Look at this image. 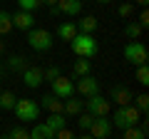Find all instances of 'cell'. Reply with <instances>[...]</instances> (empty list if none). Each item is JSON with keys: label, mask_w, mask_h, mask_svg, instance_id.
Wrapping results in <instances>:
<instances>
[{"label": "cell", "mask_w": 149, "mask_h": 139, "mask_svg": "<svg viewBox=\"0 0 149 139\" xmlns=\"http://www.w3.org/2000/svg\"><path fill=\"white\" fill-rule=\"evenodd\" d=\"M70 47H72L74 57H82V60H92L100 50V42L95 40L92 32H77L72 40H70Z\"/></svg>", "instance_id": "cell-1"}, {"label": "cell", "mask_w": 149, "mask_h": 139, "mask_svg": "<svg viewBox=\"0 0 149 139\" xmlns=\"http://www.w3.org/2000/svg\"><path fill=\"white\" fill-rule=\"evenodd\" d=\"M142 119V112H139L134 104H124V107H117L114 109V117L109 119L114 129H127V127H134V124Z\"/></svg>", "instance_id": "cell-2"}, {"label": "cell", "mask_w": 149, "mask_h": 139, "mask_svg": "<svg viewBox=\"0 0 149 139\" xmlns=\"http://www.w3.org/2000/svg\"><path fill=\"white\" fill-rule=\"evenodd\" d=\"M27 45L35 52H47L55 45V35L45 27H32V30H27Z\"/></svg>", "instance_id": "cell-3"}, {"label": "cell", "mask_w": 149, "mask_h": 139, "mask_svg": "<svg viewBox=\"0 0 149 139\" xmlns=\"http://www.w3.org/2000/svg\"><path fill=\"white\" fill-rule=\"evenodd\" d=\"M13 112H15V117L20 119L22 124L27 122H35V119H40V104H37L35 99H27V97H17L15 99V107H13Z\"/></svg>", "instance_id": "cell-4"}, {"label": "cell", "mask_w": 149, "mask_h": 139, "mask_svg": "<svg viewBox=\"0 0 149 139\" xmlns=\"http://www.w3.org/2000/svg\"><path fill=\"white\" fill-rule=\"evenodd\" d=\"M122 55H124V60H127V62L132 65V67L147 65V60H149V52H147V47H144V42H139V40H129V42L124 45Z\"/></svg>", "instance_id": "cell-5"}, {"label": "cell", "mask_w": 149, "mask_h": 139, "mask_svg": "<svg viewBox=\"0 0 149 139\" xmlns=\"http://www.w3.org/2000/svg\"><path fill=\"white\" fill-rule=\"evenodd\" d=\"M85 112H90L92 117H109V112H112V102L97 92V95L87 97V102H85Z\"/></svg>", "instance_id": "cell-6"}, {"label": "cell", "mask_w": 149, "mask_h": 139, "mask_svg": "<svg viewBox=\"0 0 149 139\" xmlns=\"http://www.w3.org/2000/svg\"><path fill=\"white\" fill-rule=\"evenodd\" d=\"M50 87H52V95L60 97V99H70V97H74V80H72V77H62V75H60L57 80L50 82Z\"/></svg>", "instance_id": "cell-7"}, {"label": "cell", "mask_w": 149, "mask_h": 139, "mask_svg": "<svg viewBox=\"0 0 149 139\" xmlns=\"http://www.w3.org/2000/svg\"><path fill=\"white\" fill-rule=\"evenodd\" d=\"M87 132H90L95 139H109V134L114 132V127H112L109 117H95Z\"/></svg>", "instance_id": "cell-8"}, {"label": "cell", "mask_w": 149, "mask_h": 139, "mask_svg": "<svg viewBox=\"0 0 149 139\" xmlns=\"http://www.w3.org/2000/svg\"><path fill=\"white\" fill-rule=\"evenodd\" d=\"M74 92H80L82 97H92L100 92V80L95 75H85V77H77V85H74Z\"/></svg>", "instance_id": "cell-9"}, {"label": "cell", "mask_w": 149, "mask_h": 139, "mask_svg": "<svg viewBox=\"0 0 149 139\" xmlns=\"http://www.w3.org/2000/svg\"><path fill=\"white\" fill-rule=\"evenodd\" d=\"M20 77H22V85H25L27 90H37V87L45 82V77H42V67H32V65H27V67L22 70Z\"/></svg>", "instance_id": "cell-10"}, {"label": "cell", "mask_w": 149, "mask_h": 139, "mask_svg": "<svg viewBox=\"0 0 149 139\" xmlns=\"http://www.w3.org/2000/svg\"><path fill=\"white\" fill-rule=\"evenodd\" d=\"M107 99H109V102H114L117 107H124V104H132L134 95H132V90H129L127 85H112L109 97H107Z\"/></svg>", "instance_id": "cell-11"}, {"label": "cell", "mask_w": 149, "mask_h": 139, "mask_svg": "<svg viewBox=\"0 0 149 139\" xmlns=\"http://www.w3.org/2000/svg\"><path fill=\"white\" fill-rule=\"evenodd\" d=\"M13 15V27L17 30H32L35 27V13H27V10H17V13H10Z\"/></svg>", "instance_id": "cell-12"}, {"label": "cell", "mask_w": 149, "mask_h": 139, "mask_svg": "<svg viewBox=\"0 0 149 139\" xmlns=\"http://www.w3.org/2000/svg\"><path fill=\"white\" fill-rule=\"evenodd\" d=\"M57 8H60V15L74 17L82 13V0H57Z\"/></svg>", "instance_id": "cell-13"}, {"label": "cell", "mask_w": 149, "mask_h": 139, "mask_svg": "<svg viewBox=\"0 0 149 139\" xmlns=\"http://www.w3.org/2000/svg\"><path fill=\"white\" fill-rule=\"evenodd\" d=\"M55 32H57V40H65V42H70V40L77 35V25H74L72 20H62V22L57 25V30H55Z\"/></svg>", "instance_id": "cell-14"}, {"label": "cell", "mask_w": 149, "mask_h": 139, "mask_svg": "<svg viewBox=\"0 0 149 139\" xmlns=\"http://www.w3.org/2000/svg\"><path fill=\"white\" fill-rule=\"evenodd\" d=\"M27 132H30V139H55V132L45 122H32V129Z\"/></svg>", "instance_id": "cell-15"}, {"label": "cell", "mask_w": 149, "mask_h": 139, "mask_svg": "<svg viewBox=\"0 0 149 139\" xmlns=\"http://www.w3.org/2000/svg\"><path fill=\"white\" fill-rule=\"evenodd\" d=\"M37 104H40V109H47V112H62V99L55 97L52 92L50 95H42Z\"/></svg>", "instance_id": "cell-16"}, {"label": "cell", "mask_w": 149, "mask_h": 139, "mask_svg": "<svg viewBox=\"0 0 149 139\" xmlns=\"http://www.w3.org/2000/svg\"><path fill=\"white\" fill-rule=\"evenodd\" d=\"M85 75H92V60H82L77 57L72 65V80H77V77H85Z\"/></svg>", "instance_id": "cell-17"}, {"label": "cell", "mask_w": 149, "mask_h": 139, "mask_svg": "<svg viewBox=\"0 0 149 139\" xmlns=\"http://www.w3.org/2000/svg\"><path fill=\"white\" fill-rule=\"evenodd\" d=\"M45 124H47L52 132H60V129L67 127V117H65L62 112H50V114H47V119H45Z\"/></svg>", "instance_id": "cell-18"}, {"label": "cell", "mask_w": 149, "mask_h": 139, "mask_svg": "<svg viewBox=\"0 0 149 139\" xmlns=\"http://www.w3.org/2000/svg\"><path fill=\"white\" fill-rule=\"evenodd\" d=\"M97 27H100V20H97L95 15H85V17L77 20V32H92V35H95Z\"/></svg>", "instance_id": "cell-19"}, {"label": "cell", "mask_w": 149, "mask_h": 139, "mask_svg": "<svg viewBox=\"0 0 149 139\" xmlns=\"http://www.w3.org/2000/svg\"><path fill=\"white\" fill-rule=\"evenodd\" d=\"M82 109H85V104L80 99H72V97L70 99H62V114L65 117H77Z\"/></svg>", "instance_id": "cell-20"}, {"label": "cell", "mask_w": 149, "mask_h": 139, "mask_svg": "<svg viewBox=\"0 0 149 139\" xmlns=\"http://www.w3.org/2000/svg\"><path fill=\"white\" fill-rule=\"evenodd\" d=\"M27 67V57L25 55H10L5 62V70H10V72H22V70Z\"/></svg>", "instance_id": "cell-21"}, {"label": "cell", "mask_w": 149, "mask_h": 139, "mask_svg": "<svg viewBox=\"0 0 149 139\" xmlns=\"http://www.w3.org/2000/svg\"><path fill=\"white\" fill-rule=\"evenodd\" d=\"M142 32H144V27L139 25L137 20H129L127 25H124V38H127V40H139V38H142Z\"/></svg>", "instance_id": "cell-22"}, {"label": "cell", "mask_w": 149, "mask_h": 139, "mask_svg": "<svg viewBox=\"0 0 149 139\" xmlns=\"http://www.w3.org/2000/svg\"><path fill=\"white\" fill-rule=\"evenodd\" d=\"M15 92H10V90H3L0 92V109L3 112H13V107H15Z\"/></svg>", "instance_id": "cell-23"}, {"label": "cell", "mask_w": 149, "mask_h": 139, "mask_svg": "<svg viewBox=\"0 0 149 139\" xmlns=\"http://www.w3.org/2000/svg\"><path fill=\"white\" fill-rule=\"evenodd\" d=\"M13 32V15L8 10H0V38H8Z\"/></svg>", "instance_id": "cell-24"}, {"label": "cell", "mask_w": 149, "mask_h": 139, "mask_svg": "<svg viewBox=\"0 0 149 139\" xmlns=\"http://www.w3.org/2000/svg\"><path fill=\"white\" fill-rule=\"evenodd\" d=\"M132 104H134V107L139 109V112H142V117H144V114H147V109H149V95H147V92L137 95V97L132 99Z\"/></svg>", "instance_id": "cell-25"}, {"label": "cell", "mask_w": 149, "mask_h": 139, "mask_svg": "<svg viewBox=\"0 0 149 139\" xmlns=\"http://www.w3.org/2000/svg\"><path fill=\"white\" fill-rule=\"evenodd\" d=\"M122 139H147V134L142 132V129L134 124V127H127V129H122Z\"/></svg>", "instance_id": "cell-26"}, {"label": "cell", "mask_w": 149, "mask_h": 139, "mask_svg": "<svg viewBox=\"0 0 149 139\" xmlns=\"http://www.w3.org/2000/svg\"><path fill=\"white\" fill-rule=\"evenodd\" d=\"M134 80H137L142 87L149 85V67H147V65H139V67H137V72H134Z\"/></svg>", "instance_id": "cell-27"}, {"label": "cell", "mask_w": 149, "mask_h": 139, "mask_svg": "<svg viewBox=\"0 0 149 139\" xmlns=\"http://www.w3.org/2000/svg\"><path fill=\"white\" fill-rule=\"evenodd\" d=\"M74 119H77V127H80L82 132H87V129H90V124H92V119H95V117H92L90 112H85V109H82V112L77 114Z\"/></svg>", "instance_id": "cell-28"}, {"label": "cell", "mask_w": 149, "mask_h": 139, "mask_svg": "<svg viewBox=\"0 0 149 139\" xmlns=\"http://www.w3.org/2000/svg\"><path fill=\"white\" fill-rule=\"evenodd\" d=\"M15 3H17V8H20V10H27V13H35L37 8L42 5L40 0H15Z\"/></svg>", "instance_id": "cell-29"}, {"label": "cell", "mask_w": 149, "mask_h": 139, "mask_svg": "<svg viewBox=\"0 0 149 139\" xmlns=\"http://www.w3.org/2000/svg\"><path fill=\"white\" fill-rule=\"evenodd\" d=\"M117 13H119L122 20H129V17L134 15V3H122V5L117 8Z\"/></svg>", "instance_id": "cell-30"}, {"label": "cell", "mask_w": 149, "mask_h": 139, "mask_svg": "<svg viewBox=\"0 0 149 139\" xmlns=\"http://www.w3.org/2000/svg\"><path fill=\"white\" fill-rule=\"evenodd\" d=\"M60 75H62V70H60L57 65H52V67L42 70V77H45V82H52V80H57Z\"/></svg>", "instance_id": "cell-31"}, {"label": "cell", "mask_w": 149, "mask_h": 139, "mask_svg": "<svg viewBox=\"0 0 149 139\" xmlns=\"http://www.w3.org/2000/svg\"><path fill=\"white\" fill-rule=\"evenodd\" d=\"M8 137H10V139H30V132H27L25 127H20V124H17V127L10 129V134H8Z\"/></svg>", "instance_id": "cell-32"}, {"label": "cell", "mask_w": 149, "mask_h": 139, "mask_svg": "<svg viewBox=\"0 0 149 139\" xmlns=\"http://www.w3.org/2000/svg\"><path fill=\"white\" fill-rule=\"evenodd\" d=\"M137 22H139L142 27H149V10H147V8H142V13H139Z\"/></svg>", "instance_id": "cell-33"}, {"label": "cell", "mask_w": 149, "mask_h": 139, "mask_svg": "<svg viewBox=\"0 0 149 139\" xmlns=\"http://www.w3.org/2000/svg\"><path fill=\"white\" fill-rule=\"evenodd\" d=\"M55 139H74V132H70L67 127L60 129V132H55Z\"/></svg>", "instance_id": "cell-34"}, {"label": "cell", "mask_w": 149, "mask_h": 139, "mask_svg": "<svg viewBox=\"0 0 149 139\" xmlns=\"http://www.w3.org/2000/svg\"><path fill=\"white\" fill-rule=\"evenodd\" d=\"M129 3H134V5H139V8H147L149 5V0H129Z\"/></svg>", "instance_id": "cell-35"}, {"label": "cell", "mask_w": 149, "mask_h": 139, "mask_svg": "<svg viewBox=\"0 0 149 139\" xmlns=\"http://www.w3.org/2000/svg\"><path fill=\"white\" fill-rule=\"evenodd\" d=\"M74 139H95V137H92V134H90V132H82V134H80V137H74Z\"/></svg>", "instance_id": "cell-36"}, {"label": "cell", "mask_w": 149, "mask_h": 139, "mask_svg": "<svg viewBox=\"0 0 149 139\" xmlns=\"http://www.w3.org/2000/svg\"><path fill=\"white\" fill-rule=\"evenodd\" d=\"M42 5H47V8H52V5H57V0H40Z\"/></svg>", "instance_id": "cell-37"}, {"label": "cell", "mask_w": 149, "mask_h": 139, "mask_svg": "<svg viewBox=\"0 0 149 139\" xmlns=\"http://www.w3.org/2000/svg\"><path fill=\"white\" fill-rule=\"evenodd\" d=\"M50 15H52V17H55V15H60V8H57V5H52V8H50Z\"/></svg>", "instance_id": "cell-38"}, {"label": "cell", "mask_w": 149, "mask_h": 139, "mask_svg": "<svg viewBox=\"0 0 149 139\" xmlns=\"http://www.w3.org/2000/svg\"><path fill=\"white\" fill-rule=\"evenodd\" d=\"M3 52H5V42L0 40V57H3Z\"/></svg>", "instance_id": "cell-39"}, {"label": "cell", "mask_w": 149, "mask_h": 139, "mask_svg": "<svg viewBox=\"0 0 149 139\" xmlns=\"http://www.w3.org/2000/svg\"><path fill=\"white\" fill-rule=\"evenodd\" d=\"M95 3H100V5H107V3H112V0H95Z\"/></svg>", "instance_id": "cell-40"}, {"label": "cell", "mask_w": 149, "mask_h": 139, "mask_svg": "<svg viewBox=\"0 0 149 139\" xmlns=\"http://www.w3.org/2000/svg\"><path fill=\"white\" fill-rule=\"evenodd\" d=\"M3 75H5V67H3V65H0V80H3Z\"/></svg>", "instance_id": "cell-41"}, {"label": "cell", "mask_w": 149, "mask_h": 139, "mask_svg": "<svg viewBox=\"0 0 149 139\" xmlns=\"http://www.w3.org/2000/svg\"><path fill=\"white\" fill-rule=\"evenodd\" d=\"M0 139H10V137H8V134H5V137H0Z\"/></svg>", "instance_id": "cell-42"}, {"label": "cell", "mask_w": 149, "mask_h": 139, "mask_svg": "<svg viewBox=\"0 0 149 139\" xmlns=\"http://www.w3.org/2000/svg\"><path fill=\"white\" fill-rule=\"evenodd\" d=\"M0 3H3V0H0Z\"/></svg>", "instance_id": "cell-43"}]
</instances>
